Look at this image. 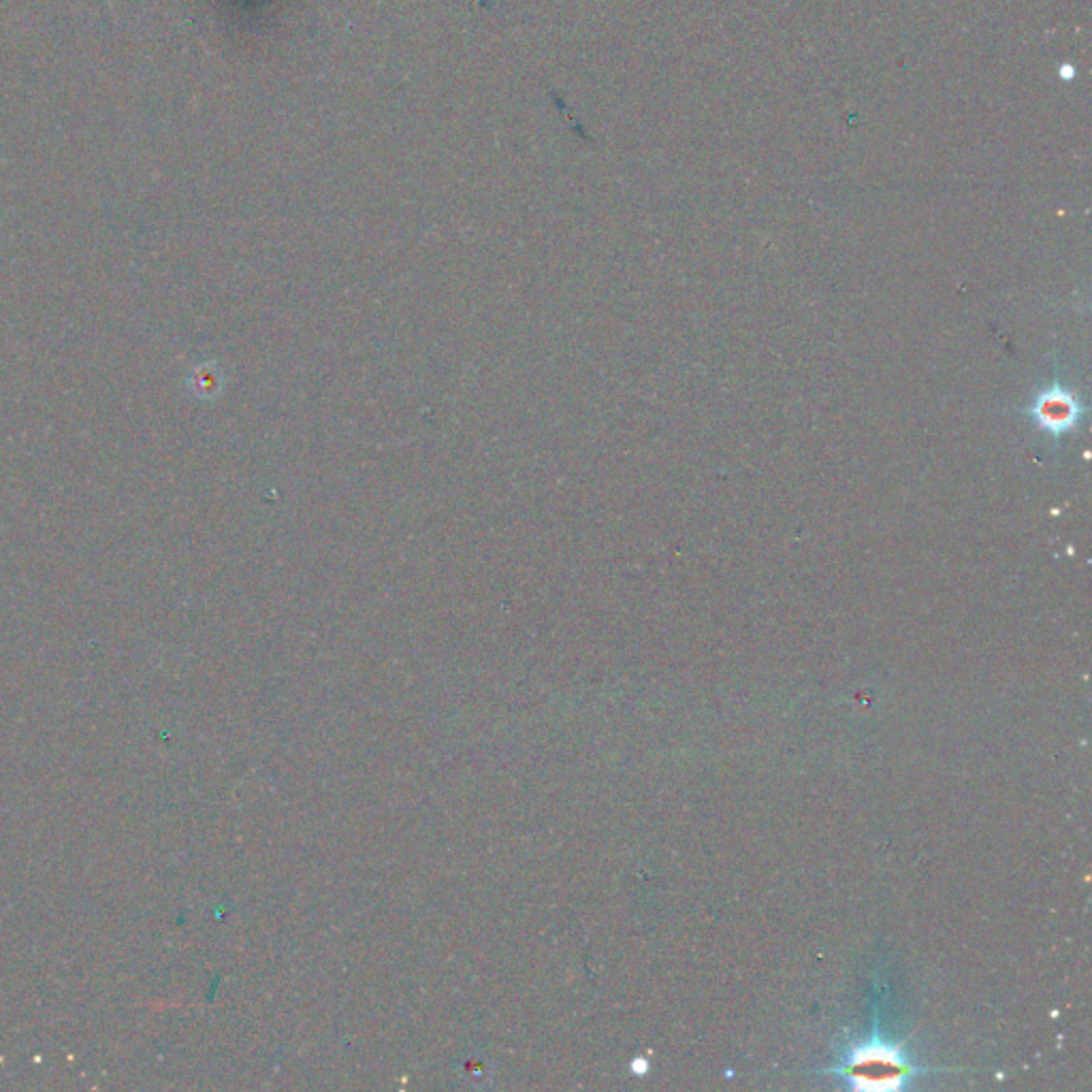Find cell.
I'll return each instance as SVG.
<instances>
[{"mask_svg":"<svg viewBox=\"0 0 1092 1092\" xmlns=\"http://www.w3.org/2000/svg\"><path fill=\"white\" fill-rule=\"evenodd\" d=\"M873 1029L862 1040L849 1042L830 1067L821 1069L843 1088L862 1092L907 1090L930 1069L915 1058L905 1042L885 1037L880 1022V1007L873 1005Z\"/></svg>","mask_w":1092,"mask_h":1092,"instance_id":"1","label":"cell"}]
</instances>
